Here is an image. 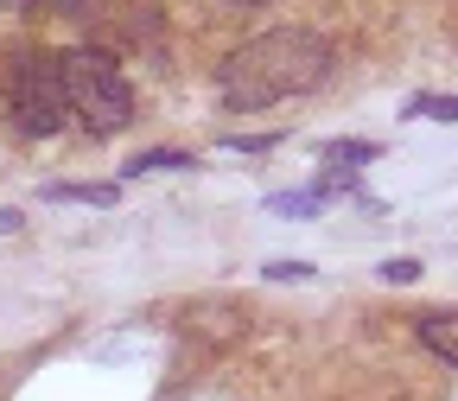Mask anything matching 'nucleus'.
Segmentation results:
<instances>
[{
  "label": "nucleus",
  "instance_id": "obj_1",
  "mask_svg": "<svg viewBox=\"0 0 458 401\" xmlns=\"http://www.w3.org/2000/svg\"><path fill=\"white\" fill-rule=\"evenodd\" d=\"M331 71H337L331 38H318L306 26H267L216 64V90H223L229 115H255L286 96H312Z\"/></svg>",
  "mask_w": 458,
  "mask_h": 401
},
{
  "label": "nucleus",
  "instance_id": "obj_2",
  "mask_svg": "<svg viewBox=\"0 0 458 401\" xmlns=\"http://www.w3.org/2000/svg\"><path fill=\"white\" fill-rule=\"evenodd\" d=\"M57 77H64V102L71 115L89 128V134H114L134 122V90L122 77V64H114L108 51H64L57 57Z\"/></svg>",
  "mask_w": 458,
  "mask_h": 401
},
{
  "label": "nucleus",
  "instance_id": "obj_3",
  "mask_svg": "<svg viewBox=\"0 0 458 401\" xmlns=\"http://www.w3.org/2000/svg\"><path fill=\"white\" fill-rule=\"evenodd\" d=\"M0 96H7V115L26 141H45L71 122V102H64V77H57V57L51 51H20L7 57V77H0Z\"/></svg>",
  "mask_w": 458,
  "mask_h": 401
},
{
  "label": "nucleus",
  "instance_id": "obj_4",
  "mask_svg": "<svg viewBox=\"0 0 458 401\" xmlns=\"http://www.w3.org/2000/svg\"><path fill=\"white\" fill-rule=\"evenodd\" d=\"M414 337L427 344L439 363H452V370H458V312H427V319L414 325Z\"/></svg>",
  "mask_w": 458,
  "mask_h": 401
},
{
  "label": "nucleus",
  "instance_id": "obj_5",
  "mask_svg": "<svg viewBox=\"0 0 458 401\" xmlns=\"http://www.w3.org/2000/svg\"><path fill=\"white\" fill-rule=\"evenodd\" d=\"M369 159H382V141H331V147H325V166H331V172H357V166H369Z\"/></svg>",
  "mask_w": 458,
  "mask_h": 401
},
{
  "label": "nucleus",
  "instance_id": "obj_6",
  "mask_svg": "<svg viewBox=\"0 0 458 401\" xmlns=\"http://www.w3.org/2000/svg\"><path fill=\"white\" fill-rule=\"evenodd\" d=\"M51 204H114V185H51Z\"/></svg>",
  "mask_w": 458,
  "mask_h": 401
},
{
  "label": "nucleus",
  "instance_id": "obj_7",
  "mask_svg": "<svg viewBox=\"0 0 458 401\" xmlns=\"http://www.w3.org/2000/svg\"><path fill=\"white\" fill-rule=\"evenodd\" d=\"M267 210H280V217H312V210H325V198H318L312 185H306V192H286V198L274 192V198H267Z\"/></svg>",
  "mask_w": 458,
  "mask_h": 401
},
{
  "label": "nucleus",
  "instance_id": "obj_8",
  "mask_svg": "<svg viewBox=\"0 0 458 401\" xmlns=\"http://www.w3.org/2000/svg\"><path fill=\"white\" fill-rule=\"evenodd\" d=\"M165 166H185V153H172V147H153V153L128 159V179H140V172H165Z\"/></svg>",
  "mask_w": 458,
  "mask_h": 401
},
{
  "label": "nucleus",
  "instance_id": "obj_9",
  "mask_svg": "<svg viewBox=\"0 0 458 401\" xmlns=\"http://www.w3.org/2000/svg\"><path fill=\"white\" fill-rule=\"evenodd\" d=\"M408 115H433V122H458V96H414Z\"/></svg>",
  "mask_w": 458,
  "mask_h": 401
},
{
  "label": "nucleus",
  "instance_id": "obj_10",
  "mask_svg": "<svg viewBox=\"0 0 458 401\" xmlns=\"http://www.w3.org/2000/svg\"><path fill=\"white\" fill-rule=\"evenodd\" d=\"M382 280H388V286H414V280H420V261H388Z\"/></svg>",
  "mask_w": 458,
  "mask_h": 401
},
{
  "label": "nucleus",
  "instance_id": "obj_11",
  "mask_svg": "<svg viewBox=\"0 0 458 401\" xmlns=\"http://www.w3.org/2000/svg\"><path fill=\"white\" fill-rule=\"evenodd\" d=\"M261 274H267V280H306L312 268H300V261H267Z\"/></svg>",
  "mask_w": 458,
  "mask_h": 401
},
{
  "label": "nucleus",
  "instance_id": "obj_12",
  "mask_svg": "<svg viewBox=\"0 0 458 401\" xmlns=\"http://www.w3.org/2000/svg\"><path fill=\"white\" fill-rule=\"evenodd\" d=\"M223 7H267V0H223Z\"/></svg>",
  "mask_w": 458,
  "mask_h": 401
}]
</instances>
